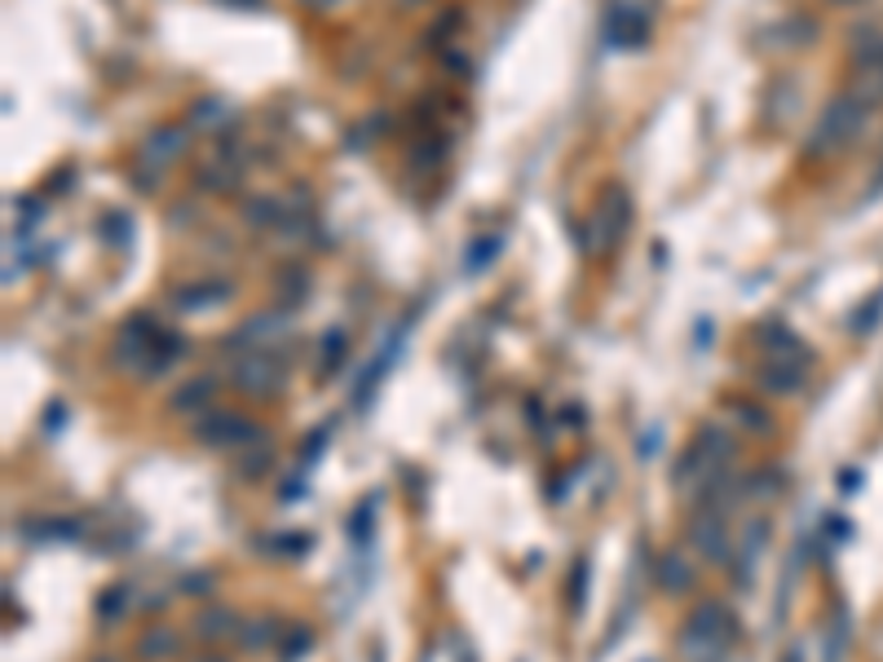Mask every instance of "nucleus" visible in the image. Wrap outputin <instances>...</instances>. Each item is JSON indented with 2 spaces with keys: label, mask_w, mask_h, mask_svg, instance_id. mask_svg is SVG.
I'll return each mask as SVG.
<instances>
[{
  "label": "nucleus",
  "mask_w": 883,
  "mask_h": 662,
  "mask_svg": "<svg viewBox=\"0 0 883 662\" xmlns=\"http://www.w3.org/2000/svg\"><path fill=\"white\" fill-rule=\"evenodd\" d=\"M733 640H738V614L725 600H703V605H694V614L681 631V658L685 662H720Z\"/></svg>",
  "instance_id": "1"
},
{
  "label": "nucleus",
  "mask_w": 883,
  "mask_h": 662,
  "mask_svg": "<svg viewBox=\"0 0 883 662\" xmlns=\"http://www.w3.org/2000/svg\"><path fill=\"white\" fill-rule=\"evenodd\" d=\"M865 120H870V107L857 98V93H835L830 102H826V111H821V120H817V129H813V142H808V151L813 155H826V151H839V146H848L861 129H865Z\"/></svg>",
  "instance_id": "2"
},
{
  "label": "nucleus",
  "mask_w": 883,
  "mask_h": 662,
  "mask_svg": "<svg viewBox=\"0 0 883 662\" xmlns=\"http://www.w3.org/2000/svg\"><path fill=\"white\" fill-rule=\"evenodd\" d=\"M195 442L199 446H217V451H243V446H252V442H261V424L256 420H247L243 411H225V407H212V411H203L199 420H195Z\"/></svg>",
  "instance_id": "3"
},
{
  "label": "nucleus",
  "mask_w": 883,
  "mask_h": 662,
  "mask_svg": "<svg viewBox=\"0 0 883 662\" xmlns=\"http://www.w3.org/2000/svg\"><path fill=\"white\" fill-rule=\"evenodd\" d=\"M159 336H164V331H159V327H155L146 313L129 318V322L120 327L115 345H111V363H120V372H133V376H142V372L151 367L155 350H159Z\"/></svg>",
  "instance_id": "4"
},
{
  "label": "nucleus",
  "mask_w": 883,
  "mask_h": 662,
  "mask_svg": "<svg viewBox=\"0 0 883 662\" xmlns=\"http://www.w3.org/2000/svg\"><path fill=\"white\" fill-rule=\"evenodd\" d=\"M230 385H234L239 394H252V398H274V394H283V385H287V367H283V358H274L269 350L243 354V358L230 367Z\"/></svg>",
  "instance_id": "5"
},
{
  "label": "nucleus",
  "mask_w": 883,
  "mask_h": 662,
  "mask_svg": "<svg viewBox=\"0 0 883 662\" xmlns=\"http://www.w3.org/2000/svg\"><path fill=\"white\" fill-rule=\"evenodd\" d=\"M689 543L703 561L711 565H729L733 561V534H729V521L720 508H698L694 521H689Z\"/></svg>",
  "instance_id": "6"
},
{
  "label": "nucleus",
  "mask_w": 883,
  "mask_h": 662,
  "mask_svg": "<svg viewBox=\"0 0 883 662\" xmlns=\"http://www.w3.org/2000/svg\"><path fill=\"white\" fill-rule=\"evenodd\" d=\"M755 345H760V354H764V363H791V367H813V350L795 336L791 327H782V322H764L760 331H755Z\"/></svg>",
  "instance_id": "7"
},
{
  "label": "nucleus",
  "mask_w": 883,
  "mask_h": 662,
  "mask_svg": "<svg viewBox=\"0 0 883 662\" xmlns=\"http://www.w3.org/2000/svg\"><path fill=\"white\" fill-rule=\"evenodd\" d=\"M848 93H857L870 111L883 102V45H865L852 58V85H848Z\"/></svg>",
  "instance_id": "8"
},
{
  "label": "nucleus",
  "mask_w": 883,
  "mask_h": 662,
  "mask_svg": "<svg viewBox=\"0 0 883 662\" xmlns=\"http://www.w3.org/2000/svg\"><path fill=\"white\" fill-rule=\"evenodd\" d=\"M283 636H287V622H283L278 614H252V618L239 622L234 644H239L243 653H269V649L283 644Z\"/></svg>",
  "instance_id": "9"
},
{
  "label": "nucleus",
  "mask_w": 883,
  "mask_h": 662,
  "mask_svg": "<svg viewBox=\"0 0 883 662\" xmlns=\"http://www.w3.org/2000/svg\"><path fill=\"white\" fill-rule=\"evenodd\" d=\"M283 336V318L278 313H256V318H247L234 336L225 341V350H234V354H261V350H269L274 341Z\"/></svg>",
  "instance_id": "10"
},
{
  "label": "nucleus",
  "mask_w": 883,
  "mask_h": 662,
  "mask_svg": "<svg viewBox=\"0 0 883 662\" xmlns=\"http://www.w3.org/2000/svg\"><path fill=\"white\" fill-rule=\"evenodd\" d=\"M212 398H217V376H195L181 389H173L168 411L173 416H203V411H212Z\"/></svg>",
  "instance_id": "11"
},
{
  "label": "nucleus",
  "mask_w": 883,
  "mask_h": 662,
  "mask_svg": "<svg viewBox=\"0 0 883 662\" xmlns=\"http://www.w3.org/2000/svg\"><path fill=\"white\" fill-rule=\"evenodd\" d=\"M654 583L667 592V596H685L694 583H698V574H694V565H689V556L685 552H663L659 561H654Z\"/></svg>",
  "instance_id": "12"
},
{
  "label": "nucleus",
  "mask_w": 883,
  "mask_h": 662,
  "mask_svg": "<svg viewBox=\"0 0 883 662\" xmlns=\"http://www.w3.org/2000/svg\"><path fill=\"white\" fill-rule=\"evenodd\" d=\"M804 380H808V367H791V363H764V367L755 372V385H760L769 398H791V394L804 389Z\"/></svg>",
  "instance_id": "13"
},
{
  "label": "nucleus",
  "mask_w": 883,
  "mask_h": 662,
  "mask_svg": "<svg viewBox=\"0 0 883 662\" xmlns=\"http://www.w3.org/2000/svg\"><path fill=\"white\" fill-rule=\"evenodd\" d=\"M239 614L234 609H225V605H212V609H203V614H195V640H203V644H221V640H230V636H239Z\"/></svg>",
  "instance_id": "14"
},
{
  "label": "nucleus",
  "mask_w": 883,
  "mask_h": 662,
  "mask_svg": "<svg viewBox=\"0 0 883 662\" xmlns=\"http://www.w3.org/2000/svg\"><path fill=\"white\" fill-rule=\"evenodd\" d=\"M186 129L181 124H164L159 133H151L146 137V146H142V159L146 164H173L177 155H186Z\"/></svg>",
  "instance_id": "15"
},
{
  "label": "nucleus",
  "mask_w": 883,
  "mask_h": 662,
  "mask_svg": "<svg viewBox=\"0 0 883 662\" xmlns=\"http://www.w3.org/2000/svg\"><path fill=\"white\" fill-rule=\"evenodd\" d=\"M133 649H137V662H168V658L181 653V636L173 627H151V631L137 636Z\"/></svg>",
  "instance_id": "16"
},
{
  "label": "nucleus",
  "mask_w": 883,
  "mask_h": 662,
  "mask_svg": "<svg viewBox=\"0 0 883 662\" xmlns=\"http://www.w3.org/2000/svg\"><path fill=\"white\" fill-rule=\"evenodd\" d=\"M274 468V446L261 438V442H252V446H243L239 455H234V473L243 477V482H256V477H265Z\"/></svg>",
  "instance_id": "17"
},
{
  "label": "nucleus",
  "mask_w": 883,
  "mask_h": 662,
  "mask_svg": "<svg viewBox=\"0 0 883 662\" xmlns=\"http://www.w3.org/2000/svg\"><path fill=\"white\" fill-rule=\"evenodd\" d=\"M225 296H230V287H225V283H199V287H186V291H177V305H181V309H195V313H203V309H217Z\"/></svg>",
  "instance_id": "18"
},
{
  "label": "nucleus",
  "mask_w": 883,
  "mask_h": 662,
  "mask_svg": "<svg viewBox=\"0 0 883 662\" xmlns=\"http://www.w3.org/2000/svg\"><path fill=\"white\" fill-rule=\"evenodd\" d=\"M129 605H133V587H129V583H111V587L98 596V618H102V622H115L120 614H129Z\"/></svg>",
  "instance_id": "19"
},
{
  "label": "nucleus",
  "mask_w": 883,
  "mask_h": 662,
  "mask_svg": "<svg viewBox=\"0 0 883 662\" xmlns=\"http://www.w3.org/2000/svg\"><path fill=\"white\" fill-rule=\"evenodd\" d=\"M769 530H773V526H769V517H751V521H747V534H742V570H747V565H751L760 552H764V543H769Z\"/></svg>",
  "instance_id": "20"
},
{
  "label": "nucleus",
  "mask_w": 883,
  "mask_h": 662,
  "mask_svg": "<svg viewBox=\"0 0 883 662\" xmlns=\"http://www.w3.org/2000/svg\"><path fill=\"white\" fill-rule=\"evenodd\" d=\"M310 649H314V631H310V627H291V631L283 636V644H278V658H283V662H301Z\"/></svg>",
  "instance_id": "21"
},
{
  "label": "nucleus",
  "mask_w": 883,
  "mask_h": 662,
  "mask_svg": "<svg viewBox=\"0 0 883 662\" xmlns=\"http://www.w3.org/2000/svg\"><path fill=\"white\" fill-rule=\"evenodd\" d=\"M247 221H252L256 230H269V225L283 221V203H278V199H252V203H247Z\"/></svg>",
  "instance_id": "22"
},
{
  "label": "nucleus",
  "mask_w": 883,
  "mask_h": 662,
  "mask_svg": "<svg viewBox=\"0 0 883 662\" xmlns=\"http://www.w3.org/2000/svg\"><path fill=\"white\" fill-rule=\"evenodd\" d=\"M733 416L751 429V433H773V420H769V411H760V407H751V402H733Z\"/></svg>",
  "instance_id": "23"
},
{
  "label": "nucleus",
  "mask_w": 883,
  "mask_h": 662,
  "mask_svg": "<svg viewBox=\"0 0 883 662\" xmlns=\"http://www.w3.org/2000/svg\"><path fill=\"white\" fill-rule=\"evenodd\" d=\"M345 345H350V341H345V331H341V327H336V331H328V341H323V376L332 372V363H341V358H345Z\"/></svg>",
  "instance_id": "24"
},
{
  "label": "nucleus",
  "mask_w": 883,
  "mask_h": 662,
  "mask_svg": "<svg viewBox=\"0 0 883 662\" xmlns=\"http://www.w3.org/2000/svg\"><path fill=\"white\" fill-rule=\"evenodd\" d=\"M278 548H269L274 556H306L310 552V534H278Z\"/></svg>",
  "instance_id": "25"
},
{
  "label": "nucleus",
  "mask_w": 883,
  "mask_h": 662,
  "mask_svg": "<svg viewBox=\"0 0 883 662\" xmlns=\"http://www.w3.org/2000/svg\"><path fill=\"white\" fill-rule=\"evenodd\" d=\"M217 115H225L221 102H199V107L190 111V124H195V129H217V124H221Z\"/></svg>",
  "instance_id": "26"
},
{
  "label": "nucleus",
  "mask_w": 883,
  "mask_h": 662,
  "mask_svg": "<svg viewBox=\"0 0 883 662\" xmlns=\"http://www.w3.org/2000/svg\"><path fill=\"white\" fill-rule=\"evenodd\" d=\"M570 578H574V583H570V609L578 614V609H583V600H587V561H578Z\"/></svg>",
  "instance_id": "27"
},
{
  "label": "nucleus",
  "mask_w": 883,
  "mask_h": 662,
  "mask_svg": "<svg viewBox=\"0 0 883 662\" xmlns=\"http://www.w3.org/2000/svg\"><path fill=\"white\" fill-rule=\"evenodd\" d=\"M181 592H190V596H208V592H212V574H208V570H190V574H181Z\"/></svg>",
  "instance_id": "28"
},
{
  "label": "nucleus",
  "mask_w": 883,
  "mask_h": 662,
  "mask_svg": "<svg viewBox=\"0 0 883 662\" xmlns=\"http://www.w3.org/2000/svg\"><path fill=\"white\" fill-rule=\"evenodd\" d=\"M306 5H314V10H328V5H341V0H306Z\"/></svg>",
  "instance_id": "29"
},
{
  "label": "nucleus",
  "mask_w": 883,
  "mask_h": 662,
  "mask_svg": "<svg viewBox=\"0 0 883 662\" xmlns=\"http://www.w3.org/2000/svg\"><path fill=\"white\" fill-rule=\"evenodd\" d=\"M835 5H848V0H835Z\"/></svg>",
  "instance_id": "30"
},
{
  "label": "nucleus",
  "mask_w": 883,
  "mask_h": 662,
  "mask_svg": "<svg viewBox=\"0 0 883 662\" xmlns=\"http://www.w3.org/2000/svg\"><path fill=\"white\" fill-rule=\"evenodd\" d=\"M98 662H111V658H98Z\"/></svg>",
  "instance_id": "31"
}]
</instances>
